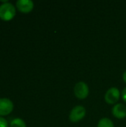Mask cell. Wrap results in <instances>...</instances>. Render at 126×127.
<instances>
[{
    "label": "cell",
    "mask_w": 126,
    "mask_h": 127,
    "mask_svg": "<svg viewBox=\"0 0 126 127\" xmlns=\"http://www.w3.org/2000/svg\"><path fill=\"white\" fill-rule=\"evenodd\" d=\"M16 15V8L10 2H4L0 5V19L4 21L12 19Z\"/></svg>",
    "instance_id": "obj_1"
},
{
    "label": "cell",
    "mask_w": 126,
    "mask_h": 127,
    "mask_svg": "<svg viewBox=\"0 0 126 127\" xmlns=\"http://www.w3.org/2000/svg\"><path fill=\"white\" fill-rule=\"evenodd\" d=\"M86 115V110L82 106H76L72 109L69 115V120L73 123H77L82 120Z\"/></svg>",
    "instance_id": "obj_2"
},
{
    "label": "cell",
    "mask_w": 126,
    "mask_h": 127,
    "mask_svg": "<svg viewBox=\"0 0 126 127\" xmlns=\"http://www.w3.org/2000/svg\"><path fill=\"white\" fill-rule=\"evenodd\" d=\"M0 127H9L7 121L1 117H0Z\"/></svg>",
    "instance_id": "obj_10"
},
{
    "label": "cell",
    "mask_w": 126,
    "mask_h": 127,
    "mask_svg": "<svg viewBox=\"0 0 126 127\" xmlns=\"http://www.w3.org/2000/svg\"><path fill=\"white\" fill-rule=\"evenodd\" d=\"M13 109V103L8 98H0V116L9 115Z\"/></svg>",
    "instance_id": "obj_5"
},
{
    "label": "cell",
    "mask_w": 126,
    "mask_h": 127,
    "mask_svg": "<svg viewBox=\"0 0 126 127\" xmlns=\"http://www.w3.org/2000/svg\"><path fill=\"white\" fill-rule=\"evenodd\" d=\"M16 5L18 10L24 13H30L34 7V4L31 0H18L16 2Z\"/></svg>",
    "instance_id": "obj_6"
},
{
    "label": "cell",
    "mask_w": 126,
    "mask_h": 127,
    "mask_svg": "<svg viewBox=\"0 0 126 127\" xmlns=\"http://www.w3.org/2000/svg\"><path fill=\"white\" fill-rule=\"evenodd\" d=\"M112 115L118 119L126 118V106L123 103H117L112 108Z\"/></svg>",
    "instance_id": "obj_7"
},
{
    "label": "cell",
    "mask_w": 126,
    "mask_h": 127,
    "mask_svg": "<svg viewBox=\"0 0 126 127\" xmlns=\"http://www.w3.org/2000/svg\"><path fill=\"white\" fill-rule=\"evenodd\" d=\"M121 95H122L123 100L126 103V87L123 89V92H122V93H121Z\"/></svg>",
    "instance_id": "obj_11"
},
{
    "label": "cell",
    "mask_w": 126,
    "mask_h": 127,
    "mask_svg": "<svg viewBox=\"0 0 126 127\" xmlns=\"http://www.w3.org/2000/svg\"><path fill=\"white\" fill-rule=\"evenodd\" d=\"M74 95L75 96L80 99V100H83L85 99L89 94V88L88 86L82 81L78 82L74 89Z\"/></svg>",
    "instance_id": "obj_3"
},
{
    "label": "cell",
    "mask_w": 126,
    "mask_h": 127,
    "mask_svg": "<svg viewBox=\"0 0 126 127\" xmlns=\"http://www.w3.org/2000/svg\"><path fill=\"white\" fill-rule=\"evenodd\" d=\"M123 81L126 83V71H125V72L123 73Z\"/></svg>",
    "instance_id": "obj_12"
},
{
    "label": "cell",
    "mask_w": 126,
    "mask_h": 127,
    "mask_svg": "<svg viewBox=\"0 0 126 127\" xmlns=\"http://www.w3.org/2000/svg\"><path fill=\"white\" fill-rule=\"evenodd\" d=\"M120 97V92L117 87L110 88L105 95V100L107 103L113 105L118 102Z\"/></svg>",
    "instance_id": "obj_4"
},
{
    "label": "cell",
    "mask_w": 126,
    "mask_h": 127,
    "mask_svg": "<svg viewBox=\"0 0 126 127\" xmlns=\"http://www.w3.org/2000/svg\"><path fill=\"white\" fill-rule=\"evenodd\" d=\"M97 127H114V124L111 119L108 118H103L99 121Z\"/></svg>",
    "instance_id": "obj_8"
},
{
    "label": "cell",
    "mask_w": 126,
    "mask_h": 127,
    "mask_svg": "<svg viewBox=\"0 0 126 127\" xmlns=\"http://www.w3.org/2000/svg\"><path fill=\"white\" fill-rule=\"evenodd\" d=\"M10 127H26V124L22 119L16 118L10 121Z\"/></svg>",
    "instance_id": "obj_9"
}]
</instances>
